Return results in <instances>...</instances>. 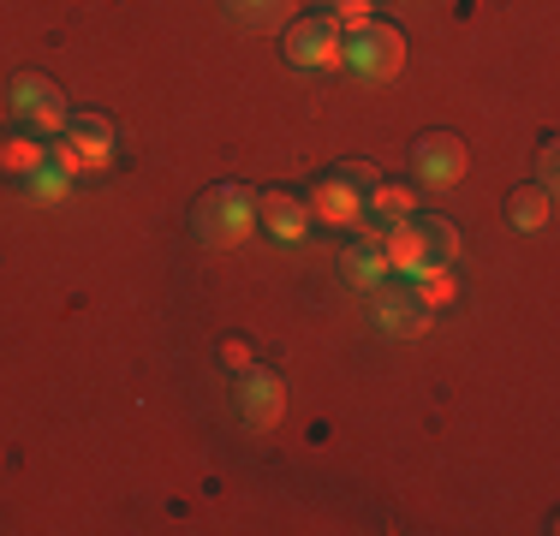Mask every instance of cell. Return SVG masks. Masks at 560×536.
<instances>
[{
  "instance_id": "7",
  "label": "cell",
  "mask_w": 560,
  "mask_h": 536,
  "mask_svg": "<svg viewBox=\"0 0 560 536\" xmlns=\"http://www.w3.org/2000/svg\"><path fill=\"white\" fill-rule=\"evenodd\" d=\"M304 209H311V221H328V226H352L358 214H364V191H358L346 173H323V179L311 185V197H304Z\"/></svg>"
},
{
  "instance_id": "1",
  "label": "cell",
  "mask_w": 560,
  "mask_h": 536,
  "mask_svg": "<svg viewBox=\"0 0 560 536\" xmlns=\"http://www.w3.org/2000/svg\"><path fill=\"white\" fill-rule=\"evenodd\" d=\"M191 226L203 245H238V238H250V226H257V197L245 191V185H215V191L203 197V203L191 209Z\"/></svg>"
},
{
  "instance_id": "6",
  "label": "cell",
  "mask_w": 560,
  "mask_h": 536,
  "mask_svg": "<svg viewBox=\"0 0 560 536\" xmlns=\"http://www.w3.org/2000/svg\"><path fill=\"white\" fill-rule=\"evenodd\" d=\"M238 406H245V418L257 429H275L280 411H287V382H280L275 370L245 364V370H238Z\"/></svg>"
},
{
  "instance_id": "9",
  "label": "cell",
  "mask_w": 560,
  "mask_h": 536,
  "mask_svg": "<svg viewBox=\"0 0 560 536\" xmlns=\"http://www.w3.org/2000/svg\"><path fill=\"white\" fill-rule=\"evenodd\" d=\"M257 226H269L275 238H287V245H299L304 226H311V209H304L299 197H287V191H257Z\"/></svg>"
},
{
  "instance_id": "20",
  "label": "cell",
  "mask_w": 560,
  "mask_h": 536,
  "mask_svg": "<svg viewBox=\"0 0 560 536\" xmlns=\"http://www.w3.org/2000/svg\"><path fill=\"white\" fill-rule=\"evenodd\" d=\"M323 12L340 24L346 36H352V31H364V24L376 19V12H370V0H323Z\"/></svg>"
},
{
  "instance_id": "10",
  "label": "cell",
  "mask_w": 560,
  "mask_h": 536,
  "mask_svg": "<svg viewBox=\"0 0 560 536\" xmlns=\"http://www.w3.org/2000/svg\"><path fill=\"white\" fill-rule=\"evenodd\" d=\"M346 275H352L364 292H370V287H382V280L394 275V268H388V250H382V238L358 233L352 245H346Z\"/></svg>"
},
{
  "instance_id": "13",
  "label": "cell",
  "mask_w": 560,
  "mask_h": 536,
  "mask_svg": "<svg viewBox=\"0 0 560 536\" xmlns=\"http://www.w3.org/2000/svg\"><path fill=\"white\" fill-rule=\"evenodd\" d=\"M43 161H48V138H36V131H12V138H0V173L31 179Z\"/></svg>"
},
{
  "instance_id": "8",
  "label": "cell",
  "mask_w": 560,
  "mask_h": 536,
  "mask_svg": "<svg viewBox=\"0 0 560 536\" xmlns=\"http://www.w3.org/2000/svg\"><path fill=\"white\" fill-rule=\"evenodd\" d=\"M60 138L72 143L78 161H84L90 173H102V167L114 161V126H108L102 114H72V119H66V131H60Z\"/></svg>"
},
{
  "instance_id": "2",
  "label": "cell",
  "mask_w": 560,
  "mask_h": 536,
  "mask_svg": "<svg viewBox=\"0 0 560 536\" xmlns=\"http://www.w3.org/2000/svg\"><path fill=\"white\" fill-rule=\"evenodd\" d=\"M340 66H352L358 78H399V66H406V36L394 31V24H376L370 19L364 31H352L346 36V60Z\"/></svg>"
},
{
  "instance_id": "5",
  "label": "cell",
  "mask_w": 560,
  "mask_h": 536,
  "mask_svg": "<svg viewBox=\"0 0 560 536\" xmlns=\"http://www.w3.org/2000/svg\"><path fill=\"white\" fill-rule=\"evenodd\" d=\"M411 167H418V179L430 191H447V185L465 179V143L453 131H423L418 150H411Z\"/></svg>"
},
{
  "instance_id": "12",
  "label": "cell",
  "mask_w": 560,
  "mask_h": 536,
  "mask_svg": "<svg viewBox=\"0 0 560 536\" xmlns=\"http://www.w3.org/2000/svg\"><path fill=\"white\" fill-rule=\"evenodd\" d=\"M506 221H513L518 233H542V226L555 221V191H549V185H525V191H513Z\"/></svg>"
},
{
  "instance_id": "22",
  "label": "cell",
  "mask_w": 560,
  "mask_h": 536,
  "mask_svg": "<svg viewBox=\"0 0 560 536\" xmlns=\"http://www.w3.org/2000/svg\"><path fill=\"white\" fill-rule=\"evenodd\" d=\"M537 179L555 191V179H560V155H555V138H542V150H537Z\"/></svg>"
},
{
  "instance_id": "3",
  "label": "cell",
  "mask_w": 560,
  "mask_h": 536,
  "mask_svg": "<svg viewBox=\"0 0 560 536\" xmlns=\"http://www.w3.org/2000/svg\"><path fill=\"white\" fill-rule=\"evenodd\" d=\"M287 60L304 66V72H328V66L346 60V31L328 12H311V19H299L287 31Z\"/></svg>"
},
{
  "instance_id": "4",
  "label": "cell",
  "mask_w": 560,
  "mask_h": 536,
  "mask_svg": "<svg viewBox=\"0 0 560 536\" xmlns=\"http://www.w3.org/2000/svg\"><path fill=\"white\" fill-rule=\"evenodd\" d=\"M370 322L394 340H418L430 328V304L418 299V287H388L382 280V287H370Z\"/></svg>"
},
{
  "instance_id": "24",
  "label": "cell",
  "mask_w": 560,
  "mask_h": 536,
  "mask_svg": "<svg viewBox=\"0 0 560 536\" xmlns=\"http://www.w3.org/2000/svg\"><path fill=\"white\" fill-rule=\"evenodd\" d=\"M221 358H226L233 370H245V364H250V346H245V340H226V346H221Z\"/></svg>"
},
{
  "instance_id": "15",
  "label": "cell",
  "mask_w": 560,
  "mask_h": 536,
  "mask_svg": "<svg viewBox=\"0 0 560 536\" xmlns=\"http://www.w3.org/2000/svg\"><path fill=\"white\" fill-rule=\"evenodd\" d=\"M418 233H423V257H430V263H442V268L459 263L465 238H459V226H453V221H442V214H430V221H418Z\"/></svg>"
},
{
  "instance_id": "19",
  "label": "cell",
  "mask_w": 560,
  "mask_h": 536,
  "mask_svg": "<svg viewBox=\"0 0 560 536\" xmlns=\"http://www.w3.org/2000/svg\"><path fill=\"white\" fill-rule=\"evenodd\" d=\"M233 12L245 24H257V31H275V24H287V0H233Z\"/></svg>"
},
{
  "instance_id": "18",
  "label": "cell",
  "mask_w": 560,
  "mask_h": 536,
  "mask_svg": "<svg viewBox=\"0 0 560 536\" xmlns=\"http://www.w3.org/2000/svg\"><path fill=\"white\" fill-rule=\"evenodd\" d=\"M66 119H72V114H66V96H60V90H55V96H43V102L31 107V126H36V138H60V131H66Z\"/></svg>"
},
{
  "instance_id": "23",
  "label": "cell",
  "mask_w": 560,
  "mask_h": 536,
  "mask_svg": "<svg viewBox=\"0 0 560 536\" xmlns=\"http://www.w3.org/2000/svg\"><path fill=\"white\" fill-rule=\"evenodd\" d=\"M340 173H346V179H352V185H358V191H364V197H370V191H376V185H382V173H376V167H364V161H352V167H340Z\"/></svg>"
},
{
  "instance_id": "11",
  "label": "cell",
  "mask_w": 560,
  "mask_h": 536,
  "mask_svg": "<svg viewBox=\"0 0 560 536\" xmlns=\"http://www.w3.org/2000/svg\"><path fill=\"white\" fill-rule=\"evenodd\" d=\"M382 250H388V268H399V275H418L423 263V233H418V214L411 221H394L388 233H382Z\"/></svg>"
},
{
  "instance_id": "14",
  "label": "cell",
  "mask_w": 560,
  "mask_h": 536,
  "mask_svg": "<svg viewBox=\"0 0 560 536\" xmlns=\"http://www.w3.org/2000/svg\"><path fill=\"white\" fill-rule=\"evenodd\" d=\"M364 214H370V221H382V226L411 221V214H418V191H411V185H388V179H382L376 191L364 197Z\"/></svg>"
},
{
  "instance_id": "17",
  "label": "cell",
  "mask_w": 560,
  "mask_h": 536,
  "mask_svg": "<svg viewBox=\"0 0 560 536\" xmlns=\"http://www.w3.org/2000/svg\"><path fill=\"white\" fill-rule=\"evenodd\" d=\"M24 185H31V197H36V203H66V191H72V179H66V173L55 167V161H43V167H36Z\"/></svg>"
},
{
  "instance_id": "21",
  "label": "cell",
  "mask_w": 560,
  "mask_h": 536,
  "mask_svg": "<svg viewBox=\"0 0 560 536\" xmlns=\"http://www.w3.org/2000/svg\"><path fill=\"white\" fill-rule=\"evenodd\" d=\"M43 96H55V84H48V78H36V72L12 78V90H7V102L19 107V114H31V107L43 102Z\"/></svg>"
},
{
  "instance_id": "16",
  "label": "cell",
  "mask_w": 560,
  "mask_h": 536,
  "mask_svg": "<svg viewBox=\"0 0 560 536\" xmlns=\"http://www.w3.org/2000/svg\"><path fill=\"white\" fill-rule=\"evenodd\" d=\"M411 287H418V299L430 304V311H442V304L459 299V280H453V268H442V263H423L418 275H411Z\"/></svg>"
}]
</instances>
